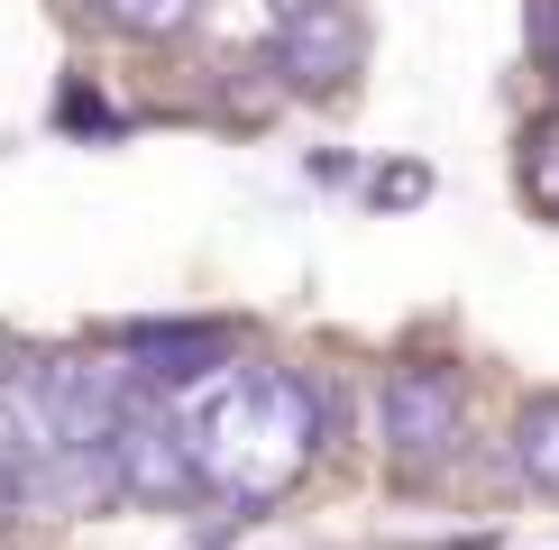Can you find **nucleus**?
Here are the masks:
<instances>
[{"label": "nucleus", "mask_w": 559, "mask_h": 550, "mask_svg": "<svg viewBox=\"0 0 559 550\" xmlns=\"http://www.w3.org/2000/svg\"><path fill=\"white\" fill-rule=\"evenodd\" d=\"M110 468H120V495H147V504H175L202 487V458H193V431L183 412H156V404H129L120 431H110Z\"/></svg>", "instance_id": "nucleus-3"}, {"label": "nucleus", "mask_w": 559, "mask_h": 550, "mask_svg": "<svg viewBox=\"0 0 559 550\" xmlns=\"http://www.w3.org/2000/svg\"><path fill=\"white\" fill-rule=\"evenodd\" d=\"M129 376H156V385H183V376H212V358H221V331H138L129 339Z\"/></svg>", "instance_id": "nucleus-5"}, {"label": "nucleus", "mask_w": 559, "mask_h": 550, "mask_svg": "<svg viewBox=\"0 0 559 550\" xmlns=\"http://www.w3.org/2000/svg\"><path fill=\"white\" fill-rule=\"evenodd\" d=\"M110 10V28H129V37H175V28H193V0H102Z\"/></svg>", "instance_id": "nucleus-8"}, {"label": "nucleus", "mask_w": 559, "mask_h": 550, "mask_svg": "<svg viewBox=\"0 0 559 550\" xmlns=\"http://www.w3.org/2000/svg\"><path fill=\"white\" fill-rule=\"evenodd\" d=\"M459 422H468V395H459L450 367H394L385 395H377V431L394 458H450L459 450Z\"/></svg>", "instance_id": "nucleus-2"}, {"label": "nucleus", "mask_w": 559, "mask_h": 550, "mask_svg": "<svg viewBox=\"0 0 559 550\" xmlns=\"http://www.w3.org/2000/svg\"><path fill=\"white\" fill-rule=\"evenodd\" d=\"M523 193H532V212L559 220V110L523 129Z\"/></svg>", "instance_id": "nucleus-7"}, {"label": "nucleus", "mask_w": 559, "mask_h": 550, "mask_svg": "<svg viewBox=\"0 0 559 550\" xmlns=\"http://www.w3.org/2000/svg\"><path fill=\"white\" fill-rule=\"evenodd\" d=\"M183 431H193L202 487H221L229 504H275L321 450V395L285 367H221Z\"/></svg>", "instance_id": "nucleus-1"}, {"label": "nucleus", "mask_w": 559, "mask_h": 550, "mask_svg": "<svg viewBox=\"0 0 559 550\" xmlns=\"http://www.w3.org/2000/svg\"><path fill=\"white\" fill-rule=\"evenodd\" d=\"M19 477H28V441H19V385L0 376V504L19 495Z\"/></svg>", "instance_id": "nucleus-9"}, {"label": "nucleus", "mask_w": 559, "mask_h": 550, "mask_svg": "<svg viewBox=\"0 0 559 550\" xmlns=\"http://www.w3.org/2000/svg\"><path fill=\"white\" fill-rule=\"evenodd\" d=\"M367 56V28L348 0H294V10H275V64L302 83V92H331L358 74Z\"/></svg>", "instance_id": "nucleus-4"}, {"label": "nucleus", "mask_w": 559, "mask_h": 550, "mask_svg": "<svg viewBox=\"0 0 559 550\" xmlns=\"http://www.w3.org/2000/svg\"><path fill=\"white\" fill-rule=\"evenodd\" d=\"M514 468L532 477V487L559 495V395H542V404L523 412V431H514Z\"/></svg>", "instance_id": "nucleus-6"}]
</instances>
